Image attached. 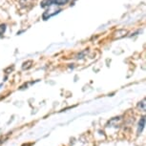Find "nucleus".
Returning <instances> with one entry per match:
<instances>
[{"instance_id":"1","label":"nucleus","mask_w":146,"mask_h":146,"mask_svg":"<svg viewBox=\"0 0 146 146\" xmlns=\"http://www.w3.org/2000/svg\"><path fill=\"white\" fill-rule=\"evenodd\" d=\"M59 12H61V9L58 8V6H56V5H51V6H49L48 9L43 13L42 18L44 20H48L49 18H51L52 16L57 15Z\"/></svg>"},{"instance_id":"2","label":"nucleus","mask_w":146,"mask_h":146,"mask_svg":"<svg viewBox=\"0 0 146 146\" xmlns=\"http://www.w3.org/2000/svg\"><path fill=\"white\" fill-rule=\"evenodd\" d=\"M70 0H43L41 2L40 6L42 8H47L51 5H56V6H62V5L67 4Z\"/></svg>"},{"instance_id":"3","label":"nucleus","mask_w":146,"mask_h":146,"mask_svg":"<svg viewBox=\"0 0 146 146\" xmlns=\"http://www.w3.org/2000/svg\"><path fill=\"white\" fill-rule=\"evenodd\" d=\"M35 0H19V5L21 8L24 9H29L34 5Z\"/></svg>"},{"instance_id":"4","label":"nucleus","mask_w":146,"mask_h":146,"mask_svg":"<svg viewBox=\"0 0 146 146\" xmlns=\"http://www.w3.org/2000/svg\"><path fill=\"white\" fill-rule=\"evenodd\" d=\"M127 34H128L127 30H124V29L117 30V32L114 33V39H119V38H122V37H124Z\"/></svg>"},{"instance_id":"5","label":"nucleus","mask_w":146,"mask_h":146,"mask_svg":"<svg viewBox=\"0 0 146 146\" xmlns=\"http://www.w3.org/2000/svg\"><path fill=\"white\" fill-rule=\"evenodd\" d=\"M32 65H33L32 60H28V61L23 63V65H22V69H23V70H28V69H30L32 67Z\"/></svg>"},{"instance_id":"6","label":"nucleus","mask_w":146,"mask_h":146,"mask_svg":"<svg viewBox=\"0 0 146 146\" xmlns=\"http://www.w3.org/2000/svg\"><path fill=\"white\" fill-rule=\"evenodd\" d=\"M144 125H145V117H142L139 124V132L142 131V129L144 128Z\"/></svg>"},{"instance_id":"7","label":"nucleus","mask_w":146,"mask_h":146,"mask_svg":"<svg viewBox=\"0 0 146 146\" xmlns=\"http://www.w3.org/2000/svg\"><path fill=\"white\" fill-rule=\"evenodd\" d=\"M6 31V24H0V36H2Z\"/></svg>"},{"instance_id":"8","label":"nucleus","mask_w":146,"mask_h":146,"mask_svg":"<svg viewBox=\"0 0 146 146\" xmlns=\"http://www.w3.org/2000/svg\"><path fill=\"white\" fill-rule=\"evenodd\" d=\"M139 106H140V104H139ZM141 106H142V110H143V111H145V100H142Z\"/></svg>"}]
</instances>
